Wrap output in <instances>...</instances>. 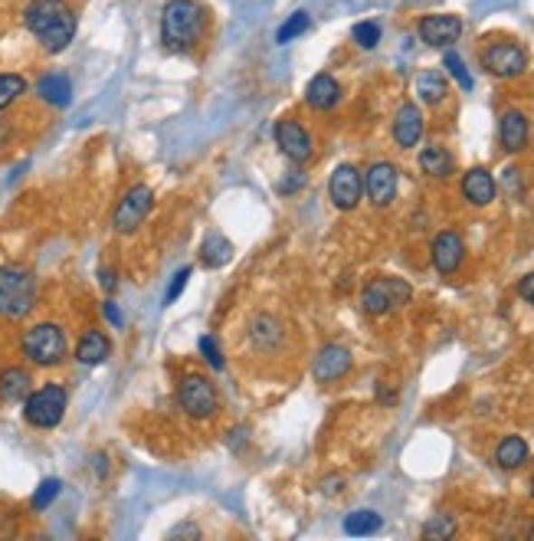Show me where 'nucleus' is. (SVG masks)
<instances>
[{"instance_id": "nucleus-28", "label": "nucleus", "mask_w": 534, "mask_h": 541, "mask_svg": "<svg viewBox=\"0 0 534 541\" xmlns=\"http://www.w3.org/2000/svg\"><path fill=\"white\" fill-rule=\"evenodd\" d=\"M380 516L377 512H371V508H358V512H351V516L345 518V532L348 535H374L380 532Z\"/></svg>"}, {"instance_id": "nucleus-40", "label": "nucleus", "mask_w": 534, "mask_h": 541, "mask_svg": "<svg viewBox=\"0 0 534 541\" xmlns=\"http://www.w3.org/2000/svg\"><path fill=\"white\" fill-rule=\"evenodd\" d=\"M10 131H14V129H10V121H7V119H0V148H4V145L10 141Z\"/></svg>"}, {"instance_id": "nucleus-2", "label": "nucleus", "mask_w": 534, "mask_h": 541, "mask_svg": "<svg viewBox=\"0 0 534 541\" xmlns=\"http://www.w3.org/2000/svg\"><path fill=\"white\" fill-rule=\"evenodd\" d=\"M204 34V7L197 0H167L161 10V43L174 53H187Z\"/></svg>"}, {"instance_id": "nucleus-38", "label": "nucleus", "mask_w": 534, "mask_h": 541, "mask_svg": "<svg viewBox=\"0 0 534 541\" xmlns=\"http://www.w3.org/2000/svg\"><path fill=\"white\" fill-rule=\"evenodd\" d=\"M102 312H105V318H109V322H112V325H115V328H121V325H125V318H121V312H119V305H115V302H112V299L105 302V305H102Z\"/></svg>"}, {"instance_id": "nucleus-20", "label": "nucleus", "mask_w": 534, "mask_h": 541, "mask_svg": "<svg viewBox=\"0 0 534 541\" xmlns=\"http://www.w3.org/2000/svg\"><path fill=\"white\" fill-rule=\"evenodd\" d=\"M109 354H112V342H109V335H105V332H99V328H89V332H82V338H79V344H76V361H79V364L95 368V364H105V361H109Z\"/></svg>"}, {"instance_id": "nucleus-3", "label": "nucleus", "mask_w": 534, "mask_h": 541, "mask_svg": "<svg viewBox=\"0 0 534 541\" xmlns=\"http://www.w3.org/2000/svg\"><path fill=\"white\" fill-rule=\"evenodd\" d=\"M36 305V275L24 266H0V315L26 318Z\"/></svg>"}, {"instance_id": "nucleus-29", "label": "nucleus", "mask_w": 534, "mask_h": 541, "mask_svg": "<svg viewBox=\"0 0 534 541\" xmlns=\"http://www.w3.org/2000/svg\"><path fill=\"white\" fill-rule=\"evenodd\" d=\"M26 92V79L20 72H0V112L10 109Z\"/></svg>"}, {"instance_id": "nucleus-16", "label": "nucleus", "mask_w": 534, "mask_h": 541, "mask_svg": "<svg viewBox=\"0 0 534 541\" xmlns=\"http://www.w3.org/2000/svg\"><path fill=\"white\" fill-rule=\"evenodd\" d=\"M528 138H531V125H528V115L518 112V109H509V112L499 119V145L509 151V155H518L525 151Z\"/></svg>"}, {"instance_id": "nucleus-33", "label": "nucleus", "mask_w": 534, "mask_h": 541, "mask_svg": "<svg viewBox=\"0 0 534 541\" xmlns=\"http://www.w3.org/2000/svg\"><path fill=\"white\" fill-rule=\"evenodd\" d=\"M453 535H456V522L449 516H433L430 522L423 525V538L443 541V538H453Z\"/></svg>"}, {"instance_id": "nucleus-7", "label": "nucleus", "mask_w": 534, "mask_h": 541, "mask_svg": "<svg viewBox=\"0 0 534 541\" xmlns=\"http://www.w3.org/2000/svg\"><path fill=\"white\" fill-rule=\"evenodd\" d=\"M177 401H181V411L187 417H194V420H210L220 411V397H216L214 381L200 378V374H190V378L181 381Z\"/></svg>"}, {"instance_id": "nucleus-37", "label": "nucleus", "mask_w": 534, "mask_h": 541, "mask_svg": "<svg viewBox=\"0 0 534 541\" xmlns=\"http://www.w3.org/2000/svg\"><path fill=\"white\" fill-rule=\"evenodd\" d=\"M518 295H521V299L531 302V305H534V273H528L525 279L518 283Z\"/></svg>"}, {"instance_id": "nucleus-31", "label": "nucleus", "mask_w": 534, "mask_h": 541, "mask_svg": "<svg viewBox=\"0 0 534 541\" xmlns=\"http://www.w3.org/2000/svg\"><path fill=\"white\" fill-rule=\"evenodd\" d=\"M443 66L449 69V76L456 79V82L465 89V92H469V89H472V76H469V69H465L462 56H459L456 50H446V56H443Z\"/></svg>"}, {"instance_id": "nucleus-10", "label": "nucleus", "mask_w": 534, "mask_h": 541, "mask_svg": "<svg viewBox=\"0 0 534 541\" xmlns=\"http://www.w3.org/2000/svg\"><path fill=\"white\" fill-rule=\"evenodd\" d=\"M328 198L338 210H354L364 198V174L354 164H338L328 180Z\"/></svg>"}, {"instance_id": "nucleus-15", "label": "nucleus", "mask_w": 534, "mask_h": 541, "mask_svg": "<svg viewBox=\"0 0 534 541\" xmlns=\"http://www.w3.org/2000/svg\"><path fill=\"white\" fill-rule=\"evenodd\" d=\"M430 253H433V266H436V273L449 275V273H456V269L462 266L465 243L456 230H443V233H436Z\"/></svg>"}, {"instance_id": "nucleus-42", "label": "nucleus", "mask_w": 534, "mask_h": 541, "mask_svg": "<svg viewBox=\"0 0 534 541\" xmlns=\"http://www.w3.org/2000/svg\"><path fill=\"white\" fill-rule=\"evenodd\" d=\"M528 538H531V541H534V525H531V532H528Z\"/></svg>"}, {"instance_id": "nucleus-9", "label": "nucleus", "mask_w": 534, "mask_h": 541, "mask_svg": "<svg viewBox=\"0 0 534 541\" xmlns=\"http://www.w3.org/2000/svg\"><path fill=\"white\" fill-rule=\"evenodd\" d=\"M482 66L485 72L499 79H518L528 69V53L521 50L511 40H501V43H489L482 50Z\"/></svg>"}, {"instance_id": "nucleus-1", "label": "nucleus", "mask_w": 534, "mask_h": 541, "mask_svg": "<svg viewBox=\"0 0 534 541\" xmlns=\"http://www.w3.org/2000/svg\"><path fill=\"white\" fill-rule=\"evenodd\" d=\"M24 26L50 56H56L76 36V10L66 0H30L24 7Z\"/></svg>"}, {"instance_id": "nucleus-26", "label": "nucleus", "mask_w": 534, "mask_h": 541, "mask_svg": "<svg viewBox=\"0 0 534 541\" xmlns=\"http://www.w3.org/2000/svg\"><path fill=\"white\" fill-rule=\"evenodd\" d=\"M420 168L430 178H449L453 174V155L443 145H430L420 151Z\"/></svg>"}, {"instance_id": "nucleus-12", "label": "nucleus", "mask_w": 534, "mask_h": 541, "mask_svg": "<svg viewBox=\"0 0 534 541\" xmlns=\"http://www.w3.org/2000/svg\"><path fill=\"white\" fill-rule=\"evenodd\" d=\"M416 34L426 46H449L462 36V20L453 14H426L416 26Z\"/></svg>"}, {"instance_id": "nucleus-30", "label": "nucleus", "mask_w": 534, "mask_h": 541, "mask_svg": "<svg viewBox=\"0 0 534 541\" xmlns=\"http://www.w3.org/2000/svg\"><path fill=\"white\" fill-rule=\"evenodd\" d=\"M309 26H311V17H309V14H305V10H295L292 17L285 20V24L276 30V43H279V46H282V43H292V40H299V36H302L305 30H309Z\"/></svg>"}, {"instance_id": "nucleus-41", "label": "nucleus", "mask_w": 534, "mask_h": 541, "mask_svg": "<svg viewBox=\"0 0 534 541\" xmlns=\"http://www.w3.org/2000/svg\"><path fill=\"white\" fill-rule=\"evenodd\" d=\"M102 289L105 293H112L115 289V273H109V269H102Z\"/></svg>"}, {"instance_id": "nucleus-23", "label": "nucleus", "mask_w": 534, "mask_h": 541, "mask_svg": "<svg viewBox=\"0 0 534 541\" xmlns=\"http://www.w3.org/2000/svg\"><path fill=\"white\" fill-rule=\"evenodd\" d=\"M250 342L259 352H272L282 342V322L276 315H256L250 322Z\"/></svg>"}, {"instance_id": "nucleus-22", "label": "nucleus", "mask_w": 534, "mask_h": 541, "mask_svg": "<svg viewBox=\"0 0 534 541\" xmlns=\"http://www.w3.org/2000/svg\"><path fill=\"white\" fill-rule=\"evenodd\" d=\"M36 95H40L43 102L56 105V109H66V105L72 102L70 76H62V72H46V76L36 82Z\"/></svg>"}, {"instance_id": "nucleus-11", "label": "nucleus", "mask_w": 534, "mask_h": 541, "mask_svg": "<svg viewBox=\"0 0 534 541\" xmlns=\"http://www.w3.org/2000/svg\"><path fill=\"white\" fill-rule=\"evenodd\" d=\"M276 145L292 164H305L311 158V151H315L309 129H305L302 121H295V119L276 121Z\"/></svg>"}, {"instance_id": "nucleus-35", "label": "nucleus", "mask_w": 534, "mask_h": 541, "mask_svg": "<svg viewBox=\"0 0 534 541\" xmlns=\"http://www.w3.org/2000/svg\"><path fill=\"white\" fill-rule=\"evenodd\" d=\"M197 348H200V354H204V361H207L210 368H214V371H224V354H220V344H216L214 335H204V338H200Z\"/></svg>"}, {"instance_id": "nucleus-14", "label": "nucleus", "mask_w": 534, "mask_h": 541, "mask_svg": "<svg viewBox=\"0 0 534 541\" xmlns=\"http://www.w3.org/2000/svg\"><path fill=\"white\" fill-rule=\"evenodd\" d=\"M348 371H351V352L345 344H325L315 364H311V374H315L319 384H335V381L345 378Z\"/></svg>"}, {"instance_id": "nucleus-21", "label": "nucleus", "mask_w": 534, "mask_h": 541, "mask_svg": "<svg viewBox=\"0 0 534 541\" xmlns=\"http://www.w3.org/2000/svg\"><path fill=\"white\" fill-rule=\"evenodd\" d=\"M33 391V378L26 368H4L0 371V401L4 404H17V401H26V394Z\"/></svg>"}, {"instance_id": "nucleus-39", "label": "nucleus", "mask_w": 534, "mask_h": 541, "mask_svg": "<svg viewBox=\"0 0 534 541\" xmlns=\"http://www.w3.org/2000/svg\"><path fill=\"white\" fill-rule=\"evenodd\" d=\"M302 184H305V174L292 171V178L282 180V184H279V194H292V190H295V188H302Z\"/></svg>"}, {"instance_id": "nucleus-13", "label": "nucleus", "mask_w": 534, "mask_h": 541, "mask_svg": "<svg viewBox=\"0 0 534 541\" xmlns=\"http://www.w3.org/2000/svg\"><path fill=\"white\" fill-rule=\"evenodd\" d=\"M364 190L374 207H390L396 198V168L390 161H377L364 174Z\"/></svg>"}, {"instance_id": "nucleus-43", "label": "nucleus", "mask_w": 534, "mask_h": 541, "mask_svg": "<svg viewBox=\"0 0 534 541\" xmlns=\"http://www.w3.org/2000/svg\"><path fill=\"white\" fill-rule=\"evenodd\" d=\"M531 496H534V479H531Z\"/></svg>"}, {"instance_id": "nucleus-36", "label": "nucleus", "mask_w": 534, "mask_h": 541, "mask_svg": "<svg viewBox=\"0 0 534 541\" xmlns=\"http://www.w3.org/2000/svg\"><path fill=\"white\" fill-rule=\"evenodd\" d=\"M187 279H190V266L177 269V275H174L171 285H167V293H164V305H174V302L181 299V293H184V285H187Z\"/></svg>"}, {"instance_id": "nucleus-5", "label": "nucleus", "mask_w": 534, "mask_h": 541, "mask_svg": "<svg viewBox=\"0 0 534 541\" xmlns=\"http://www.w3.org/2000/svg\"><path fill=\"white\" fill-rule=\"evenodd\" d=\"M66 404H70V397H66V387L60 384H43L30 391L24 401V420L36 430H52L60 427L62 417H66Z\"/></svg>"}, {"instance_id": "nucleus-24", "label": "nucleus", "mask_w": 534, "mask_h": 541, "mask_svg": "<svg viewBox=\"0 0 534 541\" xmlns=\"http://www.w3.org/2000/svg\"><path fill=\"white\" fill-rule=\"evenodd\" d=\"M230 256H233V243L226 240L224 233L210 230L207 237H204V243H200V263L210 269H220L230 263Z\"/></svg>"}, {"instance_id": "nucleus-4", "label": "nucleus", "mask_w": 534, "mask_h": 541, "mask_svg": "<svg viewBox=\"0 0 534 541\" xmlns=\"http://www.w3.org/2000/svg\"><path fill=\"white\" fill-rule=\"evenodd\" d=\"M66 332L56 322H40L24 332V358L33 361L36 368H56L66 358Z\"/></svg>"}, {"instance_id": "nucleus-19", "label": "nucleus", "mask_w": 534, "mask_h": 541, "mask_svg": "<svg viewBox=\"0 0 534 541\" xmlns=\"http://www.w3.org/2000/svg\"><path fill=\"white\" fill-rule=\"evenodd\" d=\"M305 102H309L315 112L335 109V105L341 102V86H338V79L331 76V72H319V76L309 82V89H305Z\"/></svg>"}, {"instance_id": "nucleus-8", "label": "nucleus", "mask_w": 534, "mask_h": 541, "mask_svg": "<svg viewBox=\"0 0 534 541\" xmlns=\"http://www.w3.org/2000/svg\"><path fill=\"white\" fill-rule=\"evenodd\" d=\"M151 204H155V190L148 188V184H135L121 194L119 207H115L112 214V227L115 233H135L141 224H145V217L151 214Z\"/></svg>"}, {"instance_id": "nucleus-18", "label": "nucleus", "mask_w": 534, "mask_h": 541, "mask_svg": "<svg viewBox=\"0 0 534 541\" xmlns=\"http://www.w3.org/2000/svg\"><path fill=\"white\" fill-rule=\"evenodd\" d=\"M495 190H499V184H495L491 171H485V168H472V171H465L462 198L469 200L472 207H489L491 200H495Z\"/></svg>"}, {"instance_id": "nucleus-27", "label": "nucleus", "mask_w": 534, "mask_h": 541, "mask_svg": "<svg viewBox=\"0 0 534 541\" xmlns=\"http://www.w3.org/2000/svg\"><path fill=\"white\" fill-rule=\"evenodd\" d=\"M528 459V443L521 437H505L495 449V463L501 469H518V466H525Z\"/></svg>"}, {"instance_id": "nucleus-34", "label": "nucleus", "mask_w": 534, "mask_h": 541, "mask_svg": "<svg viewBox=\"0 0 534 541\" xmlns=\"http://www.w3.org/2000/svg\"><path fill=\"white\" fill-rule=\"evenodd\" d=\"M354 43L361 46V50H374V46L380 43V26L374 24V20H364V24H358L351 30Z\"/></svg>"}, {"instance_id": "nucleus-6", "label": "nucleus", "mask_w": 534, "mask_h": 541, "mask_svg": "<svg viewBox=\"0 0 534 541\" xmlns=\"http://www.w3.org/2000/svg\"><path fill=\"white\" fill-rule=\"evenodd\" d=\"M414 295L410 283L406 279H396V275H380V279H371V283L364 285L361 293V305L367 315H387V312L400 309L406 305Z\"/></svg>"}, {"instance_id": "nucleus-32", "label": "nucleus", "mask_w": 534, "mask_h": 541, "mask_svg": "<svg viewBox=\"0 0 534 541\" xmlns=\"http://www.w3.org/2000/svg\"><path fill=\"white\" fill-rule=\"evenodd\" d=\"M60 489H62V482H60V479H43L40 486H36L33 498H30V506H33L36 512H43V508L52 506V498L60 496Z\"/></svg>"}, {"instance_id": "nucleus-17", "label": "nucleus", "mask_w": 534, "mask_h": 541, "mask_svg": "<svg viewBox=\"0 0 534 541\" xmlns=\"http://www.w3.org/2000/svg\"><path fill=\"white\" fill-rule=\"evenodd\" d=\"M420 138H423L420 105H414V102L400 105V109H396V115H394V141L400 148H414Z\"/></svg>"}, {"instance_id": "nucleus-25", "label": "nucleus", "mask_w": 534, "mask_h": 541, "mask_svg": "<svg viewBox=\"0 0 534 541\" xmlns=\"http://www.w3.org/2000/svg\"><path fill=\"white\" fill-rule=\"evenodd\" d=\"M416 95H420L426 105H440L449 95L446 76H443L440 69H423L420 76H416Z\"/></svg>"}]
</instances>
